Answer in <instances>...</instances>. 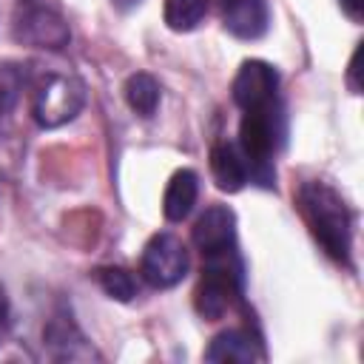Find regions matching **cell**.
Segmentation results:
<instances>
[{
	"label": "cell",
	"mask_w": 364,
	"mask_h": 364,
	"mask_svg": "<svg viewBox=\"0 0 364 364\" xmlns=\"http://www.w3.org/2000/svg\"><path fill=\"white\" fill-rule=\"evenodd\" d=\"M299 210L321 250L330 259L347 264L353 250V216L344 196L333 185L310 179L299 188Z\"/></svg>",
	"instance_id": "obj_1"
},
{
	"label": "cell",
	"mask_w": 364,
	"mask_h": 364,
	"mask_svg": "<svg viewBox=\"0 0 364 364\" xmlns=\"http://www.w3.org/2000/svg\"><path fill=\"white\" fill-rule=\"evenodd\" d=\"M11 37L28 48L60 51L68 46L71 28L57 0H17L11 14Z\"/></svg>",
	"instance_id": "obj_2"
},
{
	"label": "cell",
	"mask_w": 364,
	"mask_h": 364,
	"mask_svg": "<svg viewBox=\"0 0 364 364\" xmlns=\"http://www.w3.org/2000/svg\"><path fill=\"white\" fill-rule=\"evenodd\" d=\"M82 105H85V85L74 74L51 71L34 88L31 114H34L37 125L60 128V125L71 122L82 111Z\"/></svg>",
	"instance_id": "obj_3"
},
{
	"label": "cell",
	"mask_w": 364,
	"mask_h": 364,
	"mask_svg": "<svg viewBox=\"0 0 364 364\" xmlns=\"http://www.w3.org/2000/svg\"><path fill=\"white\" fill-rule=\"evenodd\" d=\"M205 259H208V264H205L199 287L193 293V304L202 318L216 321L230 310L233 299L239 296V264L233 259V250L205 256Z\"/></svg>",
	"instance_id": "obj_4"
},
{
	"label": "cell",
	"mask_w": 364,
	"mask_h": 364,
	"mask_svg": "<svg viewBox=\"0 0 364 364\" xmlns=\"http://www.w3.org/2000/svg\"><path fill=\"white\" fill-rule=\"evenodd\" d=\"M139 270H142L145 282L154 284V287L179 284L185 279V273H188V250H185L182 239H176L173 233L151 236L145 250H142Z\"/></svg>",
	"instance_id": "obj_5"
},
{
	"label": "cell",
	"mask_w": 364,
	"mask_h": 364,
	"mask_svg": "<svg viewBox=\"0 0 364 364\" xmlns=\"http://www.w3.org/2000/svg\"><path fill=\"white\" fill-rule=\"evenodd\" d=\"M233 102L242 111H264L276 105L279 74L264 60H245L233 77Z\"/></svg>",
	"instance_id": "obj_6"
},
{
	"label": "cell",
	"mask_w": 364,
	"mask_h": 364,
	"mask_svg": "<svg viewBox=\"0 0 364 364\" xmlns=\"http://www.w3.org/2000/svg\"><path fill=\"white\" fill-rule=\"evenodd\" d=\"M273 142H276L273 108L245 111L242 125H239V145H242V154H245V162L250 165V171L259 173V168H267L270 165Z\"/></svg>",
	"instance_id": "obj_7"
},
{
	"label": "cell",
	"mask_w": 364,
	"mask_h": 364,
	"mask_svg": "<svg viewBox=\"0 0 364 364\" xmlns=\"http://www.w3.org/2000/svg\"><path fill=\"white\" fill-rule=\"evenodd\" d=\"M236 236V216L228 205H210L193 225V245L202 256H216L233 250Z\"/></svg>",
	"instance_id": "obj_8"
},
{
	"label": "cell",
	"mask_w": 364,
	"mask_h": 364,
	"mask_svg": "<svg viewBox=\"0 0 364 364\" xmlns=\"http://www.w3.org/2000/svg\"><path fill=\"white\" fill-rule=\"evenodd\" d=\"M222 23L239 40H256L267 31V3L264 0H225Z\"/></svg>",
	"instance_id": "obj_9"
},
{
	"label": "cell",
	"mask_w": 364,
	"mask_h": 364,
	"mask_svg": "<svg viewBox=\"0 0 364 364\" xmlns=\"http://www.w3.org/2000/svg\"><path fill=\"white\" fill-rule=\"evenodd\" d=\"M259 358H262V350L256 338L236 327L213 336V341L205 350V361H213V364H250Z\"/></svg>",
	"instance_id": "obj_10"
},
{
	"label": "cell",
	"mask_w": 364,
	"mask_h": 364,
	"mask_svg": "<svg viewBox=\"0 0 364 364\" xmlns=\"http://www.w3.org/2000/svg\"><path fill=\"white\" fill-rule=\"evenodd\" d=\"M210 173L219 191L236 193L247 182V162L230 142H216L210 148Z\"/></svg>",
	"instance_id": "obj_11"
},
{
	"label": "cell",
	"mask_w": 364,
	"mask_h": 364,
	"mask_svg": "<svg viewBox=\"0 0 364 364\" xmlns=\"http://www.w3.org/2000/svg\"><path fill=\"white\" fill-rule=\"evenodd\" d=\"M196 196H199V176L191 171V168H182L171 176L168 188H165V196H162V213L168 222H182L193 205H196Z\"/></svg>",
	"instance_id": "obj_12"
},
{
	"label": "cell",
	"mask_w": 364,
	"mask_h": 364,
	"mask_svg": "<svg viewBox=\"0 0 364 364\" xmlns=\"http://www.w3.org/2000/svg\"><path fill=\"white\" fill-rule=\"evenodd\" d=\"M125 102L139 117H145V119L154 117L156 114V105H159V82L151 74H145V71L131 74L128 82H125Z\"/></svg>",
	"instance_id": "obj_13"
},
{
	"label": "cell",
	"mask_w": 364,
	"mask_h": 364,
	"mask_svg": "<svg viewBox=\"0 0 364 364\" xmlns=\"http://www.w3.org/2000/svg\"><path fill=\"white\" fill-rule=\"evenodd\" d=\"M208 11V0H165L162 17L171 31H193Z\"/></svg>",
	"instance_id": "obj_14"
},
{
	"label": "cell",
	"mask_w": 364,
	"mask_h": 364,
	"mask_svg": "<svg viewBox=\"0 0 364 364\" xmlns=\"http://www.w3.org/2000/svg\"><path fill=\"white\" fill-rule=\"evenodd\" d=\"M94 279L102 287V293L117 299V301H131L136 296V279L125 267H111V264L108 267H97Z\"/></svg>",
	"instance_id": "obj_15"
},
{
	"label": "cell",
	"mask_w": 364,
	"mask_h": 364,
	"mask_svg": "<svg viewBox=\"0 0 364 364\" xmlns=\"http://www.w3.org/2000/svg\"><path fill=\"white\" fill-rule=\"evenodd\" d=\"M23 80H26V74L17 63H0V117L17 105Z\"/></svg>",
	"instance_id": "obj_16"
},
{
	"label": "cell",
	"mask_w": 364,
	"mask_h": 364,
	"mask_svg": "<svg viewBox=\"0 0 364 364\" xmlns=\"http://www.w3.org/2000/svg\"><path fill=\"white\" fill-rule=\"evenodd\" d=\"M358 74H361V43H358V48L353 51L350 68H347V85H350L353 94H361V80H358Z\"/></svg>",
	"instance_id": "obj_17"
},
{
	"label": "cell",
	"mask_w": 364,
	"mask_h": 364,
	"mask_svg": "<svg viewBox=\"0 0 364 364\" xmlns=\"http://www.w3.org/2000/svg\"><path fill=\"white\" fill-rule=\"evenodd\" d=\"M338 3H341L344 14H347L353 23H361V17H364V0H338Z\"/></svg>",
	"instance_id": "obj_18"
},
{
	"label": "cell",
	"mask_w": 364,
	"mask_h": 364,
	"mask_svg": "<svg viewBox=\"0 0 364 364\" xmlns=\"http://www.w3.org/2000/svg\"><path fill=\"white\" fill-rule=\"evenodd\" d=\"M6 316H9V301H6V293H3V287H0V330H3V324H6Z\"/></svg>",
	"instance_id": "obj_19"
}]
</instances>
